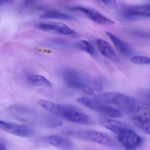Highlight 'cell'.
<instances>
[{
	"mask_svg": "<svg viewBox=\"0 0 150 150\" xmlns=\"http://www.w3.org/2000/svg\"><path fill=\"white\" fill-rule=\"evenodd\" d=\"M47 109L55 116L71 122L85 125H91L93 123V120L90 116L72 105L50 102Z\"/></svg>",
	"mask_w": 150,
	"mask_h": 150,
	"instance_id": "1",
	"label": "cell"
},
{
	"mask_svg": "<svg viewBox=\"0 0 150 150\" xmlns=\"http://www.w3.org/2000/svg\"><path fill=\"white\" fill-rule=\"evenodd\" d=\"M77 101L82 105L110 118H120L122 116L121 111L107 105L99 100L87 97H79Z\"/></svg>",
	"mask_w": 150,
	"mask_h": 150,
	"instance_id": "2",
	"label": "cell"
},
{
	"mask_svg": "<svg viewBox=\"0 0 150 150\" xmlns=\"http://www.w3.org/2000/svg\"><path fill=\"white\" fill-rule=\"evenodd\" d=\"M61 76L64 83L69 87L79 90L87 95L94 94L93 88L86 85L76 71L70 69H63L62 71Z\"/></svg>",
	"mask_w": 150,
	"mask_h": 150,
	"instance_id": "3",
	"label": "cell"
},
{
	"mask_svg": "<svg viewBox=\"0 0 150 150\" xmlns=\"http://www.w3.org/2000/svg\"><path fill=\"white\" fill-rule=\"evenodd\" d=\"M68 134L82 140L94 142L107 147L114 146V142L109 136L99 131L92 130L71 131Z\"/></svg>",
	"mask_w": 150,
	"mask_h": 150,
	"instance_id": "4",
	"label": "cell"
},
{
	"mask_svg": "<svg viewBox=\"0 0 150 150\" xmlns=\"http://www.w3.org/2000/svg\"><path fill=\"white\" fill-rule=\"evenodd\" d=\"M119 142L128 150H136L142 143V139L130 127L117 135Z\"/></svg>",
	"mask_w": 150,
	"mask_h": 150,
	"instance_id": "5",
	"label": "cell"
},
{
	"mask_svg": "<svg viewBox=\"0 0 150 150\" xmlns=\"http://www.w3.org/2000/svg\"><path fill=\"white\" fill-rule=\"evenodd\" d=\"M35 27L39 30L52 34L70 36L75 34L74 30L64 24L55 22H47L37 24Z\"/></svg>",
	"mask_w": 150,
	"mask_h": 150,
	"instance_id": "6",
	"label": "cell"
},
{
	"mask_svg": "<svg viewBox=\"0 0 150 150\" xmlns=\"http://www.w3.org/2000/svg\"><path fill=\"white\" fill-rule=\"evenodd\" d=\"M0 129L10 134L22 137H29L35 134V130L31 127L0 120Z\"/></svg>",
	"mask_w": 150,
	"mask_h": 150,
	"instance_id": "7",
	"label": "cell"
},
{
	"mask_svg": "<svg viewBox=\"0 0 150 150\" xmlns=\"http://www.w3.org/2000/svg\"><path fill=\"white\" fill-rule=\"evenodd\" d=\"M122 15L127 20L131 21L149 18L150 4L133 5L126 7L123 10Z\"/></svg>",
	"mask_w": 150,
	"mask_h": 150,
	"instance_id": "8",
	"label": "cell"
},
{
	"mask_svg": "<svg viewBox=\"0 0 150 150\" xmlns=\"http://www.w3.org/2000/svg\"><path fill=\"white\" fill-rule=\"evenodd\" d=\"M72 9L82 13L96 23L102 25H114V23L113 20L95 10L81 6L73 7Z\"/></svg>",
	"mask_w": 150,
	"mask_h": 150,
	"instance_id": "9",
	"label": "cell"
},
{
	"mask_svg": "<svg viewBox=\"0 0 150 150\" xmlns=\"http://www.w3.org/2000/svg\"><path fill=\"white\" fill-rule=\"evenodd\" d=\"M9 109L16 118L25 121L33 120L38 115L36 111L31 108L20 104L11 105Z\"/></svg>",
	"mask_w": 150,
	"mask_h": 150,
	"instance_id": "10",
	"label": "cell"
},
{
	"mask_svg": "<svg viewBox=\"0 0 150 150\" xmlns=\"http://www.w3.org/2000/svg\"><path fill=\"white\" fill-rule=\"evenodd\" d=\"M96 45L100 52L104 57L114 62L119 61V58L113 48L106 41L99 39L96 41Z\"/></svg>",
	"mask_w": 150,
	"mask_h": 150,
	"instance_id": "11",
	"label": "cell"
},
{
	"mask_svg": "<svg viewBox=\"0 0 150 150\" xmlns=\"http://www.w3.org/2000/svg\"><path fill=\"white\" fill-rule=\"evenodd\" d=\"M105 33L120 54L126 57H128L132 54L133 49L127 43L112 33L107 31L105 32Z\"/></svg>",
	"mask_w": 150,
	"mask_h": 150,
	"instance_id": "12",
	"label": "cell"
},
{
	"mask_svg": "<svg viewBox=\"0 0 150 150\" xmlns=\"http://www.w3.org/2000/svg\"><path fill=\"white\" fill-rule=\"evenodd\" d=\"M99 123L102 127L107 129L116 135L119 134L126 129L129 127L127 124L124 122L109 118H104L100 119Z\"/></svg>",
	"mask_w": 150,
	"mask_h": 150,
	"instance_id": "13",
	"label": "cell"
},
{
	"mask_svg": "<svg viewBox=\"0 0 150 150\" xmlns=\"http://www.w3.org/2000/svg\"><path fill=\"white\" fill-rule=\"evenodd\" d=\"M46 141L50 145L63 149L72 150L74 147L70 141L57 135L49 136L47 137Z\"/></svg>",
	"mask_w": 150,
	"mask_h": 150,
	"instance_id": "14",
	"label": "cell"
},
{
	"mask_svg": "<svg viewBox=\"0 0 150 150\" xmlns=\"http://www.w3.org/2000/svg\"><path fill=\"white\" fill-rule=\"evenodd\" d=\"M43 19H57L65 21H75L76 18L73 16L55 10H50L46 11L40 16Z\"/></svg>",
	"mask_w": 150,
	"mask_h": 150,
	"instance_id": "15",
	"label": "cell"
},
{
	"mask_svg": "<svg viewBox=\"0 0 150 150\" xmlns=\"http://www.w3.org/2000/svg\"><path fill=\"white\" fill-rule=\"evenodd\" d=\"M26 82L34 86L50 87L52 84L49 80L44 76L33 74H27L25 75Z\"/></svg>",
	"mask_w": 150,
	"mask_h": 150,
	"instance_id": "16",
	"label": "cell"
},
{
	"mask_svg": "<svg viewBox=\"0 0 150 150\" xmlns=\"http://www.w3.org/2000/svg\"><path fill=\"white\" fill-rule=\"evenodd\" d=\"M76 47L81 51L86 52L92 56H95L96 51L92 45L85 40L78 41L76 45Z\"/></svg>",
	"mask_w": 150,
	"mask_h": 150,
	"instance_id": "17",
	"label": "cell"
},
{
	"mask_svg": "<svg viewBox=\"0 0 150 150\" xmlns=\"http://www.w3.org/2000/svg\"><path fill=\"white\" fill-rule=\"evenodd\" d=\"M133 63L136 65H149L150 59L146 56H136L132 57L130 59Z\"/></svg>",
	"mask_w": 150,
	"mask_h": 150,
	"instance_id": "18",
	"label": "cell"
},
{
	"mask_svg": "<svg viewBox=\"0 0 150 150\" xmlns=\"http://www.w3.org/2000/svg\"><path fill=\"white\" fill-rule=\"evenodd\" d=\"M108 8L115 9L117 8L118 4L116 0H100Z\"/></svg>",
	"mask_w": 150,
	"mask_h": 150,
	"instance_id": "19",
	"label": "cell"
},
{
	"mask_svg": "<svg viewBox=\"0 0 150 150\" xmlns=\"http://www.w3.org/2000/svg\"><path fill=\"white\" fill-rule=\"evenodd\" d=\"M0 150H8L7 145L5 143L0 140Z\"/></svg>",
	"mask_w": 150,
	"mask_h": 150,
	"instance_id": "20",
	"label": "cell"
},
{
	"mask_svg": "<svg viewBox=\"0 0 150 150\" xmlns=\"http://www.w3.org/2000/svg\"><path fill=\"white\" fill-rule=\"evenodd\" d=\"M94 86L95 90L96 91H102V90H103V87H102V86L100 84L97 83L94 84Z\"/></svg>",
	"mask_w": 150,
	"mask_h": 150,
	"instance_id": "21",
	"label": "cell"
},
{
	"mask_svg": "<svg viewBox=\"0 0 150 150\" xmlns=\"http://www.w3.org/2000/svg\"><path fill=\"white\" fill-rule=\"evenodd\" d=\"M35 0H23V4L25 6H30L34 3Z\"/></svg>",
	"mask_w": 150,
	"mask_h": 150,
	"instance_id": "22",
	"label": "cell"
},
{
	"mask_svg": "<svg viewBox=\"0 0 150 150\" xmlns=\"http://www.w3.org/2000/svg\"><path fill=\"white\" fill-rule=\"evenodd\" d=\"M14 1L15 0H0V5L10 3Z\"/></svg>",
	"mask_w": 150,
	"mask_h": 150,
	"instance_id": "23",
	"label": "cell"
}]
</instances>
